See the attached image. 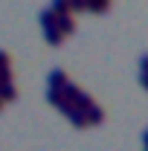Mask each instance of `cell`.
Returning <instances> with one entry per match:
<instances>
[{"label":"cell","instance_id":"obj_1","mask_svg":"<svg viewBox=\"0 0 148 151\" xmlns=\"http://www.w3.org/2000/svg\"><path fill=\"white\" fill-rule=\"evenodd\" d=\"M52 29H55L61 38L73 35V32H75V20H73V15H55V23H52Z\"/></svg>","mask_w":148,"mask_h":151},{"label":"cell","instance_id":"obj_2","mask_svg":"<svg viewBox=\"0 0 148 151\" xmlns=\"http://www.w3.org/2000/svg\"><path fill=\"white\" fill-rule=\"evenodd\" d=\"M67 84H70V78H67L64 70H50V76H47V87L50 90H64Z\"/></svg>","mask_w":148,"mask_h":151},{"label":"cell","instance_id":"obj_3","mask_svg":"<svg viewBox=\"0 0 148 151\" xmlns=\"http://www.w3.org/2000/svg\"><path fill=\"white\" fill-rule=\"evenodd\" d=\"M64 116H67V119H70V122H73L75 128H87V119H84V111H78V108H73V105H67V108H64Z\"/></svg>","mask_w":148,"mask_h":151},{"label":"cell","instance_id":"obj_4","mask_svg":"<svg viewBox=\"0 0 148 151\" xmlns=\"http://www.w3.org/2000/svg\"><path fill=\"white\" fill-rule=\"evenodd\" d=\"M84 119H87V125H102V122H105V108H99V105L93 102L90 108L84 111Z\"/></svg>","mask_w":148,"mask_h":151},{"label":"cell","instance_id":"obj_5","mask_svg":"<svg viewBox=\"0 0 148 151\" xmlns=\"http://www.w3.org/2000/svg\"><path fill=\"white\" fill-rule=\"evenodd\" d=\"M47 102H50V105H55L58 111H64V108L70 105V102L64 99V90H50V87H47Z\"/></svg>","mask_w":148,"mask_h":151},{"label":"cell","instance_id":"obj_6","mask_svg":"<svg viewBox=\"0 0 148 151\" xmlns=\"http://www.w3.org/2000/svg\"><path fill=\"white\" fill-rule=\"evenodd\" d=\"M111 9V0H87V12H93V15H105Z\"/></svg>","mask_w":148,"mask_h":151},{"label":"cell","instance_id":"obj_7","mask_svg":"<svg viewBox=\"0 0 148 151\" xmlns=\"http://www.w3.org/2000/svg\"><path fill=\"white\" fill-rule=\"evenodd\" d=\"M12 99H18V87H15V84H0V102L6 105V102H12Z\"/></svg>","mask_w":148,"mask_h":151},{"label":"cell","instance_id":"obj_8","mask_svg":"<svg viewBox=\"0 0 148 151\" xmlns=\"http://www.w3.org/2000/svg\"><path fill=\"white\" fill-rule=\"evenodd\" d=\"M50 12L52 15H70V3L67 0H52L50 3Z\"/></svg>","mask_w":148,"mask_h":151},{"label":"cell","instance_id":"obj_9","mask_svg":"<svg viewBox=\"0 0 148 151\" xmlns=\"http://www.w3.org/2000/svg\"><path fill=\"white\" fill-rule=\"evenodd\" d=\"M38 23H41V29H52V23H55V15H52L50 9H44V12L38 15Z\"/></svg>","mask_w":148,"mask_h":151},{"label":"cell","instance_id":"obj_10","mask_svg":"<svg viewBox=\"0 0 148 151\" xmlns=\"http://www.w3.org/2000/svg\"><path fill=\"white\" fill-rule=\"evenodd\" d=\"M44 41H47V44H50V47H58V44H61V41H64V38L58 35L55 29H44Z\"/></svg>","mask_w":148,"mask_h":151},{"label":"cell","instance_id":"obj_11","mask_svg":"<svg viewBox=\"0 0 148 151\" xmlns=\"http://www.w3.org/2000/svg\"><path fill=\"white\" fill-rule=\"evenodd\" d=\"M70 3V15L73 12H87V0H67Z\"/></svg>","mask_w":148,"mask_h":151},{"label":"cell","instance_id":"obj_12","mask_svg":"<svg viewBox=\"0 0 148 151\" xmlns=\"http://www.w3.org/2000/svg\"><path fill=\"white\" fill-rule=\"evenodd\" d=\"M0 67H12V58H9L6 50H0Z\"/></svg>","mask_w":148,"mask_h":151},{"label":"cell","instance_id":"obj_13","mask_svg":"<svg viewBox=\"0 0 148 151\" xmlns=\"http://www.w3.org/2000/svg\"><path fill=\"white\" fill-rule=\"evenodd\" d=\"M139 73H142V76H148V52L139 58Z\"/></svg>","mask_w":148,"mask_h":151},{"label":"cell","instance_id":"obj_14","mask_svg":"<svg viewBox=\"0 0 148 151\" xmlns=\"http://www.w3.org/2000/svg\"><path fill=\"white\" fill-rule=\"evenodd\" d=\"M139 84H142V87L148 90V76H142V73H139Z\"/></svg>","mask_w":148,"mask_h":151},{"label":"cell","instance_id":"obj_15","mask_svg":"<svg viewBox=\"0 0 148 151\" xmlns=\"http://www.w3.org/2000/svg\"><path fill=\"white\" fill-rule=\"evenodd\" d=\"M142 142H145V148H148V128L142 131Z\"/></svg>","mask_w":148,"mask_h":151},{"label":"cell","instance_id":"obj_16","mask_svg":"<svg viewBox=\"0 0 148 151\" xmlns=\"http://www.w3.org/2000/svg\"><path fill=\"white\" fill-rule=\"evenodd\" d=\"M0 111H3V102H0Z\"/></svg>","mask_w":148,"mask_h":151},{"label":"cell","instance_id":"obj_17","mask_svg":"<svg viewBox=\"0 0 148 151\" xmlns=\"http://www.w3.org/2000/svg\"><path fill=\"white\" fill-rule=\"evenodd\" d=\"M145 151H148V148H145Z\"/></svg>","mask_w":148,"mask_h":151}]
</instances>
